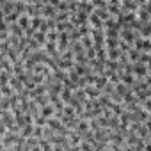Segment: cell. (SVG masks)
<instances>
[{"mask_svg": "<svg viewBox=\"0 0 151 151\" xmlns=\"http://www.w3.org/2000/svg\"><path fill=\"white\" fill-rule=\"evenodd\" d=\"M41 114L45 116V117H53L55 114H57V109H53V105H50V103H46V105H43L41 107Z\"/></svg>", "mask_w": 151, "mask_h": 151, "instance_id": "6da1fadb", "label": "cell"}, {"mask_svg": "<svg viewBox=\"0 0 151 151\" xmlns=\"http://www.w3.org/2000/svg\"><path fill=\"white\" fill-rule=\"evenodd\" d=\"M50 128L52 130H62V124H60V121H55L50 117Z\"/></svg>", "mask_w": 151, "mask_h": 151, "instance_id": "7a4b0ae2", "label": "cell"}, {"mask_svg": "<svg viewBox=\"0 0 151 151\" xmlns=\"http://www.w3.org/2000/svg\"><path fill=\"white\" fill-rule=\"evenodd\" d=\"M77 128H78L80 132H87V130H89V124L84 123V121H80V124H77Z\"/></svg>", "mask_w": 151, "mask_h": 151, "instance_id": "3957f363", "label": "cell"}, {"mask_svg": "<svg viewBox=\"0 0 151 151\" xmlns=\"http://www.w3.org/2000/svg\"><path fill=\"white\" fill-rule=\"evenodd\" d=\"M23 2H25V4H37L39 0H23Z\"/></svg>", "mask_w": 151, "mask_h": 151, "instance_id": "277c9868", "label": "cell"}, {"mask_svg": "<svg viewBox=\"0 0 151 151\" xmlns=\"http://www.w3.org/2000/svg\"><path fill=\"white\" fill-rule=\"evenodd\" d=\"M149 41H151V36H149Z\"/></svg>", "mask_w": 151, "mask_h": 151, "instance_id": "5b68a950", "label": "cell"}]
</instances>
